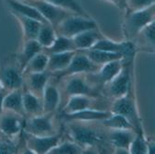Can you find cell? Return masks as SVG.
Wrapping results in <instances>:
<instances>
[{"label":"cell","mask_w":155,"mask_h":154,"mask_svg":"<svg viewBox=\"0 0 155 154\" xmlns=\"http://www.w3.org/2000/svg\"><path fill=\"white\" fill-rule=\"evenodd\" d=\"M99 102H101V98H94L85 95L71 96V97L68 98V101L64 104L63 108L61 109L60 113H71L78 111L90 109V108L100 109L96 106L97 103Z\"/></svg>","instance_id":"18"},{"label":"cell","mask_w":155,"mask_h":154,"mask_svg":"<svg viewBox=\"0 0 155 154\" xmlns=\"http://www.w3.org/2000/svg\"><path fill=\"white\" fill-rule=\"evenodd\" d=\"M0 89H1V86H0Z\"/></svg>","instance_id":"40"},{"label":"cell","mask_w":155,"mask_h":154,"mask_svg":"<svg viewBox=\"0 0 155 154\" xmlns=\"http://www.w3.org/2000/svg\"><path fill=\"white\" fill-rule=\"evenodd\" d=\"M104 34L101 32L100 29H92L85 31L72 37L75 47L77 51H86L91 49L94 44L102 38Z\"/></svg>","instance_id":"21"},{"label":"cell","mask_w":155,"mask_h":154,"mask_svg":"<svg viewBox=\"0 0 155 154\" xmlns=\"http://www.w3.org/2000/svg\"><path fill=\"white\" fill-rule=\"evenodd\" d=\"M52 80V73L48 70L39 73L24 74V88L42 98L46 85Z\"/></svg>","instance_id":"17"},{"label":"cell","mask_w":155,"mask_h":154,"mask_svg":"<svg viewBox=\"0 0 155 154\" xmlns=\"http://www.w3.org/2000/svg\"><path fill=\"white\" fill-rule=\"evenodd\" d=\"M16 20L21 24L22 32H23V41L27 40H36L38 32L40 31V28L43 22L36 21L34 18H28L19 14H12Z\"/></svg>","instance_id":"26"},{"label":"cell","mask_w":155,"mask_h":154,"mask_svg":"<svg viewBox=\"0 0 155 154\" xmlns=\"http://www.w3.org/2000/svg\"><path fill=\"white\" fill-rule=\"evenodd\" d=\"M25 116L14 112L4 110L0 115V135L9 139H18L21 136Z\"/></svg>","instance_id":"11"},{"label":"cell","mask_w":155,"mask_h":154,"mask_svg":"<svg viewBox=\"0 0 155 154\" xmlns=\"http://www.w3.org/2000/svg\"><path fill=\"white\" fill-rule=\"evenodd\" d=\"M99 67H100L93 63L83 51H77L68 67L60 72L52 74V78L55 81H59L68 76L96 72Z\"/></svg>","instance_id":"9"},{"label":"cell","mask_w":155,"mask_h":154,"mask_svg":"<svg viewBox=\"0 0 155 154\" xmlns=\"http://www.w3.org/2000/svg\"><path fill=\"white\" fill-rule=\"evenodd\" d=\"M23 90L24 88L13 90L7 93L3 102V111L14 112L25 116L23 109Z\"/></svg>","instance_id":"24"},{"label":"cell","mask_w":155,"mask_h":154,"mask_svg":"<svg viewBox=\"0 0 155 154\" xmlns=\"http://www.w3.org/2000/svg\"><path fill=\"white\" fill-rule=\"evenodd\" d=\"M21 1H23L33 7L44 17L45 20L54 27L63 21L66 17L72 14L45 1V0H21Z\"/></svg>","instance_id":"13"},{"label":"cell","mask_w":155,"mask_h":154,"mask_svg":"<svg viewBox=\"0 0 155 154\" xmlns=\"http://www.w3.org/2000/svg\"><path fill=\"white\" fill-rule=\"evenodd\" d=\"M112 113L110 110H101V109H85L71 113H60L59 117L65 122L69 121H80V122H100L107 118Z\"/></svg>","instance_id":"16"},{"label":"cell","mask_w":155,"mask_h":154,"mask_svg":"<svg viewBox=\"0 0 155 154\" xmlns=\"http://www.w3.org/2000/svg\"><path fill=\"white\" fill-rule=\"evenodd\" d=\"M23 109L25 117L34 116L45 113L42 98L29 91L25 88L23 90Z\"/></svg>","instance_id":"25"},{"label":"cell","mask_w":155,"mask_h":154,"mask_svg":"<svg viewBox=\"0 0 155 154\" xmlns=\"http://www.w3.org/2000/svg\"><path fill=\"white\" fill-rule=\"evenodd\" d=\"M128 153L148 154V138L144 132H136V136L128 148Z\"/></svg>","instance_id":"35"},{"label":"cell","mask_w":155,"mask_h":154,"mask_svg":"<svg viewBox=\"0 0 155 154\" xmlns=\"http://www.w3.org/2000/svg\"><path fill=\"white\" fill-rule=\"evenodd\" d=\"M21 137L18 139H9L0 135V154H13L18 152L21 142L17 140L21 139Z\"/></svg>","instance_id":"36"},{"label":"cell","mask_w":155,"mask_h":154,"mask_svg":"<svg viewBox=\"0 0 155 154\" xmlns=\"http://www.w3.org/2000/svg\"><path fill=\"white\" fill-rule=\"evenodd\" d=\"M44 51L47 54H54V53H64V52H76V47L72 38L66 37L63 35L57 34L56 39L47 49H44Z\"/></svg>","instance_id":"31"},{"label":"cell","mask_w":155,"mask_h":154,"mask_svg":"<svg viewBox=\"0 0 155 154\" xmlns=\"http://www.w3.org/2000/svg\"><path fill=\"white\" fill-rule=\"evenodd\" d=\"M104 1H107V2L114 5L119 9H122V10L126 9V1L127 0H104Z\"/></svg>","instance_id":"38"},{"label":"cell","mask_w":155,"mask_h":154,"mask_svg":"<svg viewBox=\"0 0 155 154\" xmlns=\"http://www.w3.org/2000/svg\"><path fill=\"white\" fill-rule=\"evenodd\" d=\"M109 110L111 113H118L125 116L133 125L136 132H144L137 103H136L134 88L122 97L114 99Z\"/></svg>","instance_id":"4"},{"label":"cell","mask_w":155,"mask_h":154,"mask_svg":"<svg viewBox=\"0 0 155 154\" xmlns=\"http://www.w3.org/2000/svg\"><path fill=\"white\" fill-rule=\"evenodd\" d=\"M122 67V59L114 60L101 66L96 72L86 74V78L92 86L102 90V88L109 81H111L121 71Z\"/></svg>","instance_id":"12"},{"label":"cell","mask_w":155,"mask_h":154,"mask_svg":"<svg viewBox=\"0 0 155 154\" xmlns=\"http://www.w3.org/2000/svg\"><path fill=\"white\" fill-rule=\"evenodd\" d=\"M56 36L57 33L54 26H52L50 23H43L38 32L36 41L41 44L44 49H47L52 46L56 39Z\"/></svg>","instance_id":"32"},{"label":"cell","mask_w":155,"mask_h":154,"mask_svg":"<svg viewBox=\"0 0 155 154\" xmlns=\"http://www.w3.org/2000/svg\"><path fill=\"white\" fill-rule=\"evenodd\" d=\"M45 1L60 8L69 13L81 15L83 17L90 18L91 17L89 12L81 6V4L79 2V0H45Z\"/></svg>","instance_id":"30"},{"label":"cell","mask_w":155,"mask_h":154,"mask_svg":"<svg viewBox=\"0 0 155 154\" xmlns=\"http://www.w3.org/2000/svg\"><path fill=\"white\" fill-rule=\"evenodd\" d=\"M89 58L98 65L99 67L114 61V60H120L123 58V55L120 54L116 53H112V52H107V51H102V50H96V49H89L86 51H83Z\"/></svg>","instance_id":"28"},{"label":"cell","mask_w":155,"mask_h":154,"mask_svg":"<svg viewBox=\"0 0 155 154\" xmlns=\"http://www.w3.org/2000/svg\"><path fill=\"white\" fill-rule=\"evenodd\" d=\"M76 52L54 53V54H48L49 59H48L47 70L51 72L52 74L64 70L70 64Z\"/></svg>","instance_id":"27"},{"label":"cell","mask_w":155,"mask_h":154,"mask_svg":"<svg viewBox=\"0 0 155 154\" xmlns=\"http://www.w3.org/2000/svg\"><path fill=\"white\" fill-rule=\"evenodd\" d=\"M105 134L106 140L109 145L116 149L115 152L128 153V148L131 141L136 136V131L128 129H108Z\"/></svg>","instance_id":"15"},{"label":"cell","mask_w":155,"mask_h":154,"mask_svg":"<svg viewBox=\"0 0 155 154\" xmlns=\"http://www.w3.org/2000/svg\"><path fill=\"white\" fill-rule=\"evenodd\" d=\"M136 57L122 58L123 67L121 71L114 78L102 88V93L104 97L116 99L126 95L132 88L133 81V68Z\"/></svg>","instance_id":"2"},{"label":"cell","mask_w":155,"mask_h":154,"mask_svg":"<svg viewBox=\"0 0 155 154\" xmlns=\"http://www.w3.org/2000/svg\"><path fill=\"white\" fill-rule=\"evenodd\" d=\"M61 80L65 81L63 84V94L67 99L76 95H85L94 98L104 97L100 89L92 86L88 81L86 74L68 76Z\"/></svg>","instance_id":"6"},{"label":"cell","mask_w":155,"mask_h":154,"mask_svg":"<svg viewBox=\"0 0 155 154\" xmlns=\"http://www.w3.org/2000/svg\"><path fill=\"white\" fill-rule=\"evenodd\" d=\"M8 91H7L6 90L0 89V115H1L2 112H3V102L5 99V96L7 95Z\"/></svg>","instance_id":"39"},{"label":"cell","mask_w":155,"mask_h":154,"mask_svg":"<svg viewBox=\"0 0 155 154\" xmlns=\"http://www.w3.org/2000/svg\"><path fill=\"white\" fill-rule=\"evenodd\" d=\"M98 123L107 129H128L136 131L133 125L125 116L118 113H112L107 118Z\"/></svg>","instance_id":"29"},{"label":"cell","mask_w":155,"mask_h":154,"mask_svg":"<svg viewBox=\"0 0 155 154\" xmlns=\"http://www.w3.org/2000/svg\"><path fill=\"white\" fill-rule=\"evenodd\" d=\"M88 123L80 121L66 122L64 129L68 138L82 147L86 152L88 149H101L108 143L105 134L98 128L88 125Z\"/></svg>","instance_id":"1"},{"label":"cell","mask_w":155,"mask_h":154,"mask_svg":"<svg viewBox=\"0 0 155 154\" xmlns=\"http://www.w3.org/2000/svg\"><path fill=\"white\" fill-rule=\"evenodd\" d=\"M155 21V5L138 11H125L122 31L127 41H132L148 24Z\"/></svg>","instance_id":"3"},{"label":"cell","mask_w":155,"mask_h":154,"mask_svg":"<svg viewBox=\"0 0 155 154\" xmlns=\"http://www.w3.org/2000/svg\"><path fill=\"white\" fill-rule=\"evenodd\" d=\"M42 101L44 105V112L45 113H55L60 106L61 103V92L58 89L57 85L55 84V80H52L46 85L43 96Z\"/></svg>","instance_id":"19"},{"label":"cell","mask_w":155,"mask_h":154,"mask_svg":"<svg viewBox=\"0 0 155 154\" xmlns=\"http://www.w3.org/2000/svg\"><path fill=\"white\" fill-rule=\"evenodd\" d=\"M155 5V0H127L125 11H138Z\"/></svg>","instance_id":"37"},{"label":"cell","mask_w":155,"mask_h":154,"mask_svg":"<svg viewBox=\"0 0 155 154\" xmlns=\"http://www.w3.org/2000/svg\"><path fill=\"white\" fill-rule=\"evenodd\" d=\"M64 136V128L51 136H33L31 134H27L22 132L23 143L25 145V149H28L29 153H38L44 154L49 153V151L54 148Z\"/></svg>","instance_id":"10"},{"label":"cell","mask_w":155,"mask_h":154,"mask_svg":"<svg viewBox=\"0 0 155 154\" xmlns=\"http://www.w3.org/2000/svg\"><path fill=\"white\" fill-rule=\"evenodd\" d=\"M48 59H49V55L45 51H42L41 53L37 54L25 67L23 70V75L29 73L44 72L47 70Z\"/></svg>","instance_id":"33"},{"label":"cell","mask_w":155,"mask_h":154,"mask_svg":"<svg viewBox=\"0 0 155 154\" xmlns=\"http://www.w3.org/2000/svg\"><path fill=\"white\" fill-rule=\"evenodd\" d=\"M138 52H145L153 54L155 50L154 43V21L143 28L131 41Z\"/></svg>","instance_id":"20"},{"label":"cell","mask_w":155,"mask_h":154,"mask_svg":"<svg viewBox=\"0 0 155 154\" xmlns=\"http://www.w3.org/2000/svg\"><path fill=\"white\" fill-rule=\"evenodd\" d=\"M98 28V23L92 17L87 18L76 14L68 15L54 27L57 34L69 38L85 31Z\"/></svg>","instance_id":"7"},{"label":"cell","mask_w":155,"mask_h":154,"mask_svg":"<svg viewBox=\"0 0 155 154\" xmlns=\"http://www.w3.org/2000/svg\"><path fill=\"white\" fill-rule=\"evenodd\" d=\"M5 2L12 14H19L28 18H34V20L43 23H48L44 18V17L33 7L28 5L23 1H21V0H5Z\"/></svg>","instance_id":"22"},{"label":"cell","mask_w":155,"mask_h":154,"mask_svg":"<svg viewBox=\"0 0 155 154\" xmlns=\"http://www.w3.org/2000/svg\"><path fill=\"white\" fill-rule=\"evenodd\" d=\"M84 152H86V150L82 147L70 139L67 140L62 139L59 143L49 151V153L52 154H81Z\"/></svg>","instance_id":"34"},{"label":"cell","mask_w":155,"mask_h":154,"mask_svg":"<svg viewBox=\"0 0 155 154\" xmlns=\"http://www.w3.org/2000/svg\"><path fill=\"white\" fill-rule=\"evenodd\" d=\"M55 113H44L39 115L25 118L23 132L33 136H51L59 132L62 127L58 128L54 122Z\"/></svg>","instance_id":"8"},{"label":"cell","mask_w":155,"mask_h":154,"mask_svg":"<svg viewBox=\"0 0 155 154\" xmlns=\"http://www.w3.org/2000/svg\"><path fill=\"white\" fill-rule=\"evenodd\" d=\"M91 49L107 51L112 53L120 54L123 55V58H131L136 57L137 55V48L131 41H122V42H115L104 35L97 41Z\"/></svg>","instance_id":"14"},{"label":"cell","mask_w":155,"mask_h":154,"mask_svg":"<svg viewBox=\"0 0 155 154\" xmlns=\"http://www.w3.org/2000/svg\"><path fill=\"white\" fill-rule=\"evenodd\" d=\"M0 86L7 91L24 88V75L16 54L9 55L0 64Z\"/></svg>","instance_id":"5"},{"label":"cell","mask_w":155,"mask_h":154,"mask_svg":"<svg viewBox=\"0 0 155 154\" xmlns=\"http://www.w3.org/2000/svg\"><path fill=\"white\" fill-rule=\"evenodd\" d=\"M42 51H44V48L36 40L23 41L21 50L19 51V53L16 54L18 62L22 71L24 70L27 64L31 61V59H32L37 54L41 53Z\"/></svg>","instance_id":"23"}]
</instances>
